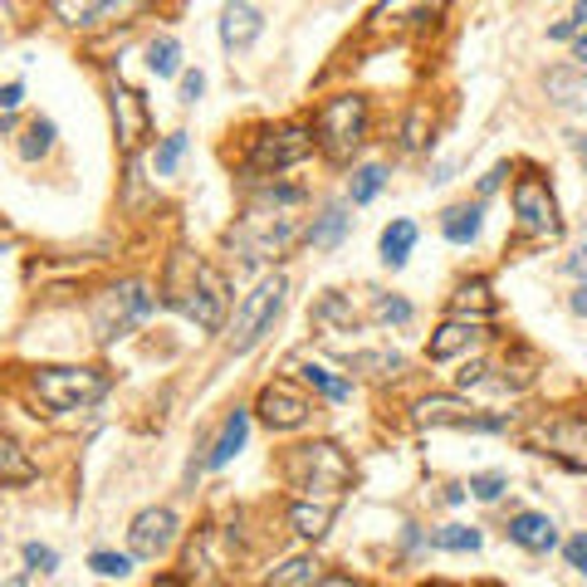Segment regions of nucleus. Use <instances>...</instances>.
<instances>
[{
	"label": "nucleus",
	"mask_w": 587,
	"mask_h": 587,
	"mask_svg": "<svg viewBox=\"0 0 587 587\" xmlns=\"http://www.w3.org/2000/svg\"><path fill=\"white\" fill-rule=\"evenodd\" d=\"M299 201H303L299 186H274V191H264L260 201L250 205V215H245V225H240V245L250 250L245 260H264V254L289 250V240L299 235V215H294Z\"/></svg>",
	"instance_id": "f257e3e1"
},
{
	"label": "nucleus",
	"mask_w": 587,
	"mask_h": 587,
	"mask_svg": "<svg viewBox=\"0 0 587 587\" xmlns=\"http://www.w3.org/2000/svg\"><path fill=\"white\" fill-rule=\"evenodd\" d=\"M284 475H289L294 489H303V495L319 499V504H338V495L352 485V460L342 455L333 440H313V446L289 450Z\"/></svg>",
	"instance_id": "f03ea898"
},
{
	"label": "nucleus",
	"mask_w": 587,
	"mask_h": 587,
	"mask_svg": "<svg viewBox=\"0 0 587 587\" xmlns=\"http://www.w3.org/2000/svg\"><path fill=\"white\" fill-rule=\"evenodd\" d=\"M35 391L49 411H84L98 397H108V372L98 367H39Z\"/></svg>",
	"instance_id": "7ed1b4c3"
},
{
	"label": "nucleus",
	"mask_w": 587,
	"mask_h": 587,
	"mask_svg": "<svg viewBox=\"0 0 587 587\" xmlns=\"http://www.w3.org/2000/svg\"><path fill=\"white\" fill-rule=\"evenodd\" d=\"M362 133H367V98L342 93L319 108V142L333 162H348L362 147Z\"/></svg>",
	"instance_id": "20e7f679"
},
{
	"label": "nucleus",
	"mask_w": 587,
	"mask_h": 587,
	"mask_svg": "<svg viewBox=\"0 0 587 587\" xmlns=\"http://www.w3.org/2000/svg\"><path fill=\"white\" fill-rule=\"evenodd\" d=\"M284 274H264L260 284H254L250 294L240 299V309H235V333H230V352H250L254 342L270 333V323L279 319L284 309Z\"/></svg>",
	"instance_id": "39448f33"
},
{
	"label": "nucleus",
	"mask_w": 587,
	"mask_h": 587,
	"mask_svg": "<svg viewBox=\"0 0 587 587\" xmlns=\"http://www.w3.org/2000/svg\"><path fill=\"white\" fill-rule=\"evenodd\" d=\"M152 309H157V299L147 294V284L127 279L93 303V333L103 342H113V338H123V333H133L142 319H152Z\"/></svg>",
	"instance_id": "423d86ee"
},
{
	"label": "nucleus",
	"mask_w": 587,
	"mask_h": 587,
	"mask_svg": "<svg viewBox=\"0 0 587 587\" xmlns=\"http://www.w3.org/2000/svg\"><path fill=\"white\" fill-rule=\"evenodd\" d=\"M514 215H519V235H528V240H558L563 235L558 201L548 191V182H538V176H519L514 182Z\"/></svg>",
	"instance_id": "0eeeda50"
},
{
	"label": "nucleus",
	"mask_w": 587,
	"mask_h": 587,
	"mask_svg": "<svg viewBox=\"0 0 587 587\" xmlns=\"http://www.w3.org/2000/svg\"><path fill=\"white\" fill-rule=\"evenodd\" d=\"M313 142H319V137H313L303 123L270 127L250 152V172H289V166H299L303 157L313 152Z\"/></svg>",
	"instance_id": "6e6552de"
},
{
	"label": "nucleus",
	"mask_w": 587,
	"mask_h": 587,
	"mask_svg": "<svg viewBox=\"0 0 587 587\" xmlns=\"http://www.w3.org/2000/svg\"><path fill=\"white\" fill-rule=\"evenodd\" d=\"M421 430H436V426H460V430H504L509 416H479L470 401L460 397H421L416 411H411Z\"/></svg>",
	"instance_id": "1a4fd4ad"
},
{
	"label": "nucleus",
	"mask_w": 587,
	"mask_h": 587,
	"mask_svg": "<svg viewBox=\"0 0 587 587\" xmlns=\"http://www.w3.org/2000/svg\"><path fill=\"white\" fill-rule=\"evenodd\" d=\"M176 303H182L186 319H196V328L215 333L221 328V319H225V279L211 270V264H196L191 289H186Z\"/></svg>",
	"instance_id": "9d476101"
},
{
	"label": "nucleus",
	"mask_w": 587,
	"mask_h": 587,
	"mask_svg": "<svg viewBox=\"0 0 587 587\" xmlns=\"http://www.w3.org/2000/svg\"><path fill=\"white\" fill-rule=\"evenodd\" d=\"M254 411H260V421L270 430H294V426H303L309 421V397H303L294 382H264L260 387V401H254Z\"/></svg>",
	"instance_id": "9b49d317"
},
{
	"label": "nucleus",
	"mask_w": 587,
	"mask_h": 587,
	"mask_svg": "<svg viewBox=\"0 0 587 587\" xmlns=\"http://www.w3.org/2000/svg\"><path fill=\"white\" fill-rule=\"evenodd\" d=\"M176 544V514L172 509H142L127 528V553L133 558H162Z\"/></svg>",
	"instance_id": "f8f14e48"
},
{
	"label": "nucleus",
	"mask_w": 587,
	"mask_h": 587,
	"mask_svg": "<svg viewBox=\"0 0 587 587\" xmlns=\"http://www.w3.org/2000/svg\"><path fill=\"white\" fill-rule=\"evenodd\" d=\"M446 0H377L372 10V29H391V35H407V29H426L440 15Z\"/></svg>",
	"instance_id": "ddd939ff"
},
{
	"label": "nucleus",
	"mask_w": 587,
	"mask_h": 587,
	"mask_svg": "<svg viewBox=\"0 0 587 587\" xmlns=\"http://www.w3.org/2000/svg\"><path fill=\"white\" fill-rule=\"evenodd\" d=\"M137 5H142V0H54V15L74 29H98V25H108V20L133 15Z\"/></svg>",
	"instance_id": "4468645a"
},
{
	"label": "nucleus",
	"mask_w": 587,
	"mask_h": 587,
	"mask_svg": "<svg viewBox=\"0 0 587 587\" xmlns=\"http://www.w3.org/2000/svg\"><path fill=\"white\" fill-rule=\"evenodd\" d=\"M113 123H117V137H123L127 152H137V147H142V137L152 133V113H147V98L117 84V88H113Z\"/></svg>",
	"instance_id": "2eb2a0df"
},
{
	"label": "nucleus",
	"mask_w": 587,
	"mask_h": 587,
	"mask_svg": "<svg viewBox=\"0 0 587 587\" xmlns=\"http://www.w3.org/2000/svg\"><path fill=\"white\" fill-rule=\"evenodd\" d=\"M260 35H264L260 10H254L250 0H225V10H221V45L230 49V54H240V49H250Z\"/></svg>",
	"instance_id": "dca6fc26"
},
{
	"label": "nucleus",
	"mask_w": 587,
	"mask_h": 587,
	"mask_svg": "<svg viewBox=\"0 0 587 587\" xmlns=\"http://www.w3.org/2000/svg\"><path fill=\"white\" fill-rule=\"evenodd\" d=\"M479 338H485V333H479V323H470V319H446L436 333H430L426 358H430V362H450V358H460V352L475 348Z\"/></svg>",
	"instance_id": "f3484780"
},
{
	"label": "nucleus",
	"mask_w": 587,
	"mask_h": 587,
	"mask_svg": "<svg viewBox=\"0 0 587 587\" xmlns=\"http://www.w3.org/2000/svg\"><path fill=\"white\" fill-rule=\"evenodd\" d=\"M509 538H514L519 548H528V553H548V548L558 544V524L548 514H534V509H524V514L509 519Z\"/></svg>",
	"instance_id": "a211bd4d"
},
{
	"label": "nucleus",
	"mask_w": 587,
	"mask_h": 587,
	"mask_svg": "<svg viewBox=\"0 0 587 587\" xmlns=\"http://www.w3.org/2000/svg\"><path fill=\"white\" fill-rule=\"evenodd\" d=\"M544 88H548V103L558 108H587V68H548L544 74Z\"/></svg>",
	"instance_id": "6ab92c4d"
},
{
	"label": "nucleus",
	"mask_w": 587,
	"mask_h": 587,
	"mask_svg": "<svg viewBox=\"0 0 587 587\" xmlns=\"http://www.w3.org/2000/svg\"><path fill=\"white\" fill-rule=\"evenodd\" d=\"M245 436H250V411H245V407H235V411H230V416H225L221 436H215V440H211V455H205V465H211V470L230 465V460H235V455H240Z\"/></svg>",
	"instance_id": "aec40b11"
},
{
	"label": "nucleus",
	"mask_w": 587,
	"mask_h": 587,
	"mask_svg": "<svg viewBox=\"0 0 587 587\" xmlns=\"http://www.w3.org/2000/svg\"><path fill=\"white\" fill-rule=\"evenodd\" d=\"M548 450H553L558 460H567V465L587 470V421H558V426L548 430Z\"/></svg>",
	"instance_id": "412c9836"
},
{
	"label": "nucleus",
	"mask_w": 587,
	"mask_h": 587,
	"mask_svg": "<svg viewBox=\"0 0 587 587\" xmlns=\"http://www.w3.org/2000/svg\"><path fill=\"white\" fill-rule=\"evenodd\" d=\"M333 514H338V504H319V499H294L289 504V524L299 538H323Z\"/></svg>",
	"instance_id": "4be33fe9"
},
{
	"label": "nucleus",
	"mask_w": 587,
	"mask_h": 587,
	"mask_svg": "<svg viewBox=\"0 0 587 587\" xmlns=\"http://www.w3.org/2000/svg\"><path fill=\"white\" fill-rule=\"evenodd\" d=\"M479 225H485V211H479V205H450V211L440 215V235H446L450 245H475Z\"/></svg>",
	"instance_id": "5701e85b"
},
{
	"label": "nucleus",
	"mask_w": 587,
	"mask_h": 587,
	"mask_svg": "<svg viewBox=\"0 0 587 587\" xmlns=\"http://www.w3.org/2000/svg\"><path fill=\"white\" fill-rule=\"evenodd\" d=\"M450 313H455V319H470V323L489 319V313H495V294H489V284L485 279L460 284L455 299H450Z\"/></svg>",
	"instance_id": "b1692460"
},
{
	"label": "nucleus",
	"mask_w": 587,
	"mask_h": 587,
	"mask_svg": "<svg viewBox=\"0 0 587 587\" xmlns=\"http://www.w3.org/2000/svg\"><path fill=\"white\" fill-rule=\"evenodd\" d=\"M313 323H319L323 333H348V328H358V309H352L342 294H323V299L313 303Z\"/></svg>",
	"instance_id": "393cba45"
},
{
	"label": "nucleus",
	"mask_w": 587,
	"mask_h": 587,
	"mask_svg": "<svg viewBox=\"0 0 587 587\" xmlns=\"http://www.w3.org/2000/svg\"><path fill=\"white\" fill-rule=\"evenodd\" d=\"M0 479H5V485H29V479H35V460L15 446V436H10L5 426H0Z\"/></svg>",
	"instance_id": "a878e982"
},
{
	"label": "nucleus",
	"mask_w": 587,
	"mask_h": 587,
	"mask_svg": "<svg viewBox=\"0 0 587 587\" xmlns=\"http://www.w3.org/2000/svg\"><path fill=\"white\" fill-rule=\"evenodd\" d=\"M348 221H352L348 205H328V211L309 225V245H313V250H333V245L348 235Z\"/></svg>",
	"instance_id": "bb28decb"
},
{
	"label": "nucleus",
	"mask_w": 587,
	"mask_h": 587,
	"mask_svg": "<svg viewBox=\"0 0 587 587\" xmlns=\"http://www.w3.org/2000/svg\"><path fill=\"white\" fill-rule=\"evenodd\" d=\"M411 245H416V225L411 221H391L387 230H382V264L387 270H401L411 254Z\"/></svg>",
	"instance_id": "cd10ccee"
},
{
	"label": "nucleus",
	"mask_w": 587,
	"mask_h": 587,
	"mask_svg": "<svg viewBox=\"0 0 587 587\" xmlns=\"http://www.w3.org/2000/svg\"><path fill=\"white\" fill-rule=\"evenodd\" d=\"M319 577H323L319 558H289L284 567L270 573V587H319Z\"/></svg>",
	"instance_id": "c85d7f7f"
},
{
	"label": "nucleus",
	"mask_w": 587,
	"mask_h": 587,
	"mask_svg": "<svg viewBox=\"0 0 587 587\" xmlns=\"http://www.w3.org/2000/svg\"><path fill=\"white\" fill-rule=\"evenodd\" d=\"M303 382H309L313 391H323L328 401H348L352 397V382L338 377L333 367H323V362H309V367H303Z\"/></svg>",
	"instance_id": "c756f323"
},
{
	"label": "nucleus",
	"mask_w": 587,
	"mask_h": 587,
	"mask_svg": "<svg viewBox=\"0 0 587 587\" xmlns=\"http://www.w3.org/2000/svg\"><path fill=\"white\" fill-rule=\"evenodd\" d=\"M147 68H152L157 78H172L176 68H182V45H176L172 35H157L152 45H147Z\"/></svg>",
	"instance_id": "7c9ffc66"
},
{
	"label": "nucleus",
	"mask_w": 587,
	"mask_h": 587,
	"mask_svg": "<svg viewBox=\"0 0 587 587\" xmlns=\"http://www.w3.org/2000/svg\"><path fill=\"white\" fill-rule=\"evenodd\" d=\"M430 544L436 548H446V553H475L485 538H479V528H465V524H446V528H436L430 534Z\"/></svg>",
	"instance_id": "2f4dec72"
},
{
	"label": "nucleus",
	"mask_w": 587,
	"mask_h": 587,
	"mask_svg": "<svg viewBox=\"0 0 587 587\" xmlns=\"http://www.w3.org/2000/svg\"><path fill=\"white\" fill-rule=\"evenodd\" d=\"M382 186H387V166H358V172H352V186H348V196H352V205H367L372 196L382 191Z\"/></svg>",
	"instance_id": "473e14b6"
},
{
	"label": "nucleus",
	"mask_w": 587,
	"mask_h": 587,
	"mask_svg": "<svg viewBox=\"0 0 587 587\" xmlns=\"http://www.w3.org/2000/svg\"><path fill=\"white\" fill-rule=\"evenodd\" d=\"M49 147H54V123H49V117H35V123L25 127V137H20V157L35 162V157H45Z\"/></svg>",
	"instance_id": "72a5a7b5"
},
{
	"label": "nucleus",
	"mask_w": 587,
	"mask_h": 587,
	"mask_svg": "<svg viewBox=\"0 0 587 587\" xmlns=\"http://www.w3.org/2000/svg\"><path fill=\"white\" fill-rule=\"evenodd\" d=\"M352 367L367 372V377H397V372H401V352H391V348H382V352H358V358H352Z\"/></svg>",
	"instance_id": "f704fd0d"
},
{
	"label": "nucleus",
	"mask_w": 587,
	"mask_h": 587,
	"mask_svg": "<svg viewBox=\"0 0 587 587\" xmlns=\"http://www.w3.org/2000/svg\"><path fill=\"white\" fill-rule=\"evenodd\" d=\"M372 319L377 323H411V303L397 294H372Z\"/></svg>",
	"instance_id": "c9c22d12"
},
{
	"label": "nucleus",
	"mask_w": 587,
	"mask_h": 587,
	"mask_svg": "<svg viewBox=\"0 0 587 587\" xmlns=\"http://www.w3.org/2000/svg\"><path fill=\"white\" fill-rule=\"evenodd\" d=\"M88 567H93L98 577H127L133 573V553H93Z\"/></svg>",
	"instance_id": "e433bc0d"
},
{
	"label": "nucleus",
	"mask_w": 587,
	"mask_h": 587,
	"mask_svg": "<svg viewBox=\"0 0 587 587\" xmlns=\"http://www.w3.org/2000/svg\"><path fill=\"white\" fill-rule=\"evenodd\" d=\"M182 152H186V133H172L162 147H157V172L172 176V172H176V162H182Z\"/></svg>",
	"instance_id": "4c0bfd02"
},
{
	"label": "nucleus",
	"mask_w": 587,
	"mask_h": 587,
	"mask_svg": "<svg viewBox=\"0 0 587 587\" xmlns=\"http://www.w3.org/2000/svg\"><path fill=\"white\" fill-rule=\"evenodd\" d=\"M465 489H470L475 499H485V504H495V499L509 489V479H504V475H470Z\"/></svg>",
	"instance_id": "58836bf2"
},
{
	"label": "nucleus",
	"mask_w": 587,
	"mask_h": 587,
	"mask_svg": "<svg viewBox=\"0 0 587 587\" xmlns=\"http://www.w3.org/2000/svg\"><path fill=\"white\" fill-rule=\"evenodd\" d=\"M25 563L35 567V573H54L59 553H54V548H45V544H25Z\"/></svg>",
	"instance_id": "ea45409f"
},
{
	"label": "nucleus",
	"mask_w": 587,
	"mask_h": 587,
	"mask_svg": "<svg viewBox=\"0 0 587 587\" xmlns=\"http://www.w3.org/2000/svg\"><path fill=\"white\" fill-rule=\"evenodd\" d=\"M563 553H567V567H577V573H587V534H573L563 544Z\"/></svg>",
	"instance_id": "a19ab883"
},
{
	"label": "nucleus",
	"mask_w": 587,
	"mask_h": 587,
	"mask_svg": "<svg viewBox=\"0 0 587 587\" xmlns=\"http://www.w3.org/2000/svg\"><path fill=\"white\" fill-rule=\"evenodd\" d=\"M201 93H205V74L201 68H186L182 74V103H196Z\"/></svg>",
	"instance_id": "79ce46f5"
},
{
	"label": "nucleus",
	"mask_w": 587,
	"mask_h": 587,
	"mask_svg": "<svg viewBox=\"0 0 587 587\" xmlns=\"http://www.w3.org/2000/svg\"><path fill=\"white\" fill-rule=\"evenodd\" d=\"M20 98H25V84H20V78L0 88V108H5V113H10V108H20Z\"/></svg>",
	"instance_id": "37998d69"
},
{
	"label": "nucleus",
	"mask_w": 587,
	"mask_h": 587,
	"mask_svg": "<svg viewBox=\"0 0 587 587\" xmlns=\"http://www.w3.org/2000/svg\"><path fill=\"white\" fill-rule=\"evenodd\" d=\"M573 35H583V25H577L573 15H567V20H558V25L548 29V39H573Z\"/></svg>",
	"instance_id": "c03bdc74"
},
{
	"label": "nucleus",
	"mask_w": 587,
	"mask_h": 587,
	"mask_svg": "<svg viewBox=\"0 0 587 587\" xmlns=\"http://www.w3.org/2000/svg\"><path fill=\"white\" fill-rule=\"evenodd\" d=\"M499 182H504V166H495V172H489L485 182H479V196H495V191H499Z\"/></svg>",
	"instance_id": "a18cd8bd"
},
{
	"label": "nucleus",
	"mask_w": 587,
	"mask_h": 587,
	"mask_svg": "<svg viewBox=\"0 0 587 587\" xmlns=\"http://www.w3.org/2000/svg\"><path fill=\"white\" fill-rule=\"evenodd\" d=\"M567 274H577V279H587V245L573 254V260H567Z\"/></svg>",
	"instance_id": "49530a36"
},
{
	"label": "nucleus",
	"mask_w": 587,
	"mask_h": 587,
	"mask_svg": "<svg viewBox=\"0 0 587 587\" xmlns=\"http://www.w3.org/2000/svg\"><path fill=\"white\" fill-rule=\"evenodd\" d=\"M479 382H485V367H479V362H475V367L460 372V387H479Z\"/></svg>",
	"instance_id": "de8ad7c7"
},
{
	"label": "nucleus",
	"mask_w": 587,
	"mask_h": 587,
	"mask_svg": "<svg viewBox=\"0 0 587 587\" xmlns=\"http://www.w3.org/2000/svg\"><path fill=\"white\" fill-rule=\"evenodd\" d=\"M573 313H577V319H587V284H577V289H573Z\"/></svg>",
	"instance_id": "09e8293b"
},
{
	"label": "nucleus",
	"mask_w": 587,
	"mask_h": 587,
	"mask_svg": "<svg viewBox=\"0 0 587 587\" xmlns=\"http://www.w3.org/2000/svg\"><path fill=\"white\" fill-rule=\"evenodd\" d=\"M573 59H583V68H587V29L583 35H573Z\"/></svg>",
	"instance_id": "8fccbe9b"
},
{
	"label": "nucleus",
	"mask_w": 587,
	"mask_h": 587,
	"mask_svg": "<svg viewBox=\"0 0 587 587\" xmlns=\"http://www.w3.org/2000/svg\"><path fill=\"white\" fill-rule=\"evenodd\" d=\"M573 152H577V162L587 166V133H573Z\"/></svg>",
	"instance_id": "3c124183"
},
{
	"label": "nucleus",
	"mask_w": 587,
	"mask_h": 587,
	"mask_svg": "<svg viewBox=\"0 0 587 587\" xmlns=\"http://www.w3.org/2000/svg\"><path fill=\"white\" fill-rule=\"evenodd\" d=\"M573 20L587 29V0H577V5H573Z\"/></svg>",
	"instance_id": "603ef678"
},
{
	"label": "nucleus",
	"mask_w": 587,
	"mask_h": 587,
	"mask_svg": "<svg viewBox=\"0 0 587 587\" xmlns=\"http://www.w3.org/2000/svg\"><path fill=\"white\" fill-rule=\"evenodd\" d=\"M152 587H182V583H176V577H162V583H152Z\"/></svg>",
	"instance_id": "864d4df0"
}]
</instances>
